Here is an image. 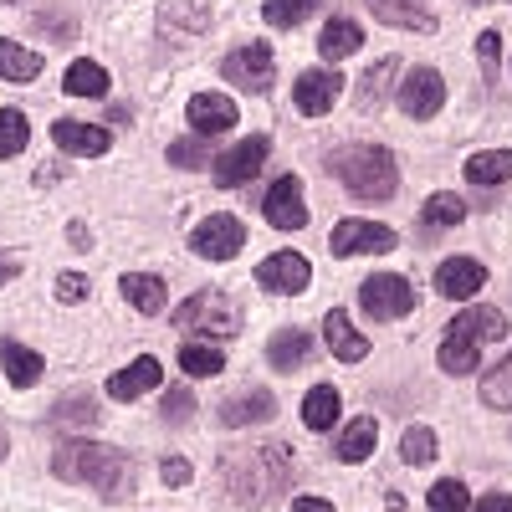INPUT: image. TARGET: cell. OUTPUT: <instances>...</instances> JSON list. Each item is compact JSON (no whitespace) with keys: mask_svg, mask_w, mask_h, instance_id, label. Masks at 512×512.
<instances>
[{"mask_svg":"<svg viewBox=\"0 0 512 512\" xmlns=\"http://www.w3.org/2000/svg\"><path fill=\"white\" fill-rule=\"evenodd\" d=\"M333 420H338V390H333V384L308 390L303 395V425H308V431H328Z\"/></svg>","mask_w":512,"mask_h":512,"instance_id":"27","label":"cell"},{"mask_svg":"<svg viewBox=\"0 0 512 512\" xmlns=\"http://www.w3.org/2000/svg\"><path fill=\"white\" fill-rule=\"evenodd\" d=\"M262 216L277 226V231H303L308 226V205H303V180L297 175H282L267 195H262Z\"/></svg>","mask_w":512,"mask_h":512,"instance_id":"9","label":"cell"},{"mask_svg":"<svg viewBox=\"0 0 512 512\" xmlns=\"http://www.w3.org/2000/svg\"><path fill=\"white\" fill-rule=\"evenodd\" d=\"M287 512H333V502L328 497H297Z\"/></svg>","mask_w":512,"mask_h":512,"instance_id":"40","label":"cell"},{"mask_svg":"<svg viewBox=\"0 0 512 512\" xmlns=\"http://www.w3.org/2000/svg\"><path fill=\"white\" fill-rule=\"evenodd\" d=\"M185 410H190V395H169V405H164L169 420H185Z\"/></svg>","mask_w":512,"mask_h":512,"instance_id":"44","label":"cell"},{"mask_svg":"<svg viewBox=\"0 0 512 512\" xmlns=\"http://www.w3.org/2000/svg\"><path fill=\"white\" fill-rule=\"evenodd\" d=\"M52 139H57V149H67V154H108V144H113V134L108 128H98V123H72V118H62V123H52Z\"/></svg>","mask_w":512,"mask_h":512,"instance_id":"17","label":"cell"},{"mask_svg":"<svg viewBox=\"0 0 512 512\" xmlns=\"http://www.w3.org/2000/svg\"><path fill=\"white\" fill-rule=\"evenodd\" d=\"M374 441H379V425H374L369 415H359L349 431H344V441H338V461H349V466L369 461V456H374Z\"/></svg>","mask_w":512,"mask_h":512,"instance_id":"24","label":"cell"},{"mask_svg":"<svg viewBox=\"0 0 512 512\" xmlns=\"http://www.w3.org/2000/svg\"><path fill=\"white\" fill-rule=\"evenodd\" d=\"M190 477H195V472H190V461H180V456H169V461H164V482H169V487H185Z\"/></svg>","mask_w":512,"mask_h":512,"instance_id":"39","label":"cell"},{"mask_svg":"<svg viewBox=\"0 0 512 512\" xmlns=\"http://www.w3.org/2000/svg\"><path fill=\"white\" fill-rule=\"evenodd\" d=\"M123 297H128V303H134L139 313H164V303H169V292H164V282L159 277H149V272H128L123 277Z\"/></svg>","mask_w":512,"mask_h":512,"instance_id":"22","label":"cell"},{"mask_svg":"<svg viewBox=\"0 0 512 512\" xmlns=\"http://www.w3.org/2000/svg\"><path fill=\"white\" fill-rule=\"evenodd\" d=\"M359 47H364V31H359V21H349V16H333V21L318 31V52H323L328 62L349 57V52H359Z\"/></svg>","mask_w":512,"mask_h":512,"instance_id":"19","label":"cell"},{"mask_svg":"<svg viewBox=\"0 0 512 512\" xmlns=\"http://www.w3.org/2000/svg\"><path fill=\"white\" fill-rule=\"evenodd\" d=\"M400 456L410 466H431L436 461V431H431V425H410L405 441H400Z\"/></svg>","mask_w":512,"mask_h":512,"instance_id":"32","label":"cell"},{"mask_svg":"<svg viewBox=\"0 0 512 512\" xmlns=\"http://www.w3.org/2000/svg\"><path fill=\"white\" fill-rule=\"evenodd\" d=\"M482 282H487V267L472 262V256H451V262H441V272H436L441 297H477Z\"/></svg>","mask_w":512,"mask_h":512,"instance_id":"16","label":"cell"},{"mask_svg":"<svg viewBox=\"0 0 512 512\" xmlns=\"http://www.w3.org/2000/svg\"><path fill=\"white\" fill-rule=\"evenodd\" d=\"M0 461H6V425H0Z\"/></svg>","mask_w":512,"mask_h":512,"instance_id":"45","label":"cell"},{"mask_svg":"<svg viewBox=\"0 0 512 512\" xmlns=\"http://www.w3.org/2000/svg\"><path fill=\"white\" fill-rule=\"evenodd\" d=\"M41 72V57L31 47H21V41H0V77L6 82H36Z\"/></svg>","mask_w":512,"mask_h":512,"instance_id":"25","label":"cell"},{"mask_svg":"<svg viewBox=\"0 0 512 512\" xmlns=\"http://www.w3.org/2000/svg\"><path fill=\"white\" fill-rule=\"evenodd\" d=\"M205 159H210V149H205V144H190V139L169 144V164H180V169H195V164H205Z\"/></svg>","mask_w":512,"mask_h":512,"instance_id":"37","label":"cell"},{"mask_svg":"<svg viewBox=\"0 0 512 512\" xmlns=\"http://www.w3.org/2000/svg\"><path fill=\"white\" fill-rule=\"evenodd\" d=\"M441 103H446V82H441L436 67L405 72V82H400V108H405L410 118H436Z\"/></svg>","mask_w":512,"mask_h":512,"instance_id":"10","label":"cell"},{"mask_svg":"<svg viewBox=\"0 0 512 512\" xmlns=\"http://www.w3.org/2000/svg\"><path fill=\"white\" fill-rule=\"evenodd\" d=\"M313 267H308V256H297V251H277L267 256L262 267H256V282H262V292H282V297H297L308 287Z\"/></svg>","mask_w":512,"mask_h":512,"instance_id":"11","label":"cell"},{"mask_svg":"<svg viewBox=\"0 0 512 512\" xmlns=\"http://www.w3.org/2000/svg\"><path fill=\"white\" fill-rule=\"evenodd\" d=\"M420 221L425 226H456V221H466V205L456 195H431L425 210H420Z\"/></svg>","mask_w":512,"mask_h":512,"instance_id":"34","label":"cell"},{"mask_svg":"<svg viewBox=\"0 0 512 512\" xmlns=\"http://www.w3.org/2000/svg\"><path fill=\"white\" fill-rule=\"evenodd\" d=\"M272 410H277V400H272L267 390H251V395H241V400H226V405H221V420H226V425H251V420H272Z\"/></svg>","mask_w":512,"mask_h":512,"instance_id":"26","label":"cell"},{"mask_svg":"<svg viewBox=\"0 0 512 512\" xmlns=\"http://www.w3.org/2000/svg\"><path fill=\"white\" fill-rule=\"evenodd\" d=\"M185 113L195 123V134H226V128H236V98H226V93H195Z\"/></svg>","mask_w":512,"mask_h":512,"instance_id":"15","label":"cell"},{"mask_svg":"<svg viewBox=\"0 0 512 512\" xmlns=\"http://www.w3.org/2000/svg\"><path fill=\"white\" fill-rule=\"evenodd\" d=\"M221 72L236 82V88L241 93H267L272 88V47H267V41H251V47H236L226 62H221Z\"/></svg>","mask_w":512,"mask_h":512,"instance_id":"7","label":"cell"},{"mask_svg":"<svg viewBox=\"0 0 512 512\" xmlns=\"http://www.w3.org/2000/svg\"><path fill=\"white\" fill-rule=\"evenodd\" d=\"M477 52H482L487 62H497V52H502V36H497V31H487V36L477 41Z\"/></svg>","mask_w":512,"mask_h":512,"instance_id":"41","label":"cell"},{"mask_svg":"<svg viewBox=\"0 0 512 512\" xmlns=\"http://www.w3.org/2000/svg\"><path fill=\"white\" fill-rule=\"evenodd\" d=\"M31 144V123L21 108H0V159H16Z\"/></svg>","mask_w":512,"mask_h":512,"instance_id":"29","label":"cell"},{"mask_svg":"<svg viewBox=\"0 0 512 512\" xmlns=\"http://www.w3.org/2000/svg\"><path fill=\"white\" fill-rule=\"evenodd\" d=\"M195 256H205V262H231V256L246 246V226L236 216H205L190 236Z\"/></svg>","mask_w":512,"mask_h":512,"instance_id":"8","label":"cell"},{"mask_svg":"<svg viewBox=\"0 0 512 512\" xmlns=\"http://www.w3.org/2000/svg\"><path fill=\"white\" fill-rule=\"evenodd\" d=\"M374 16L390 26H410V31H436V16L425 6H395V0H374Z\"/></svg>","mask_w":512,"mask_h":512,"instance_id":"30","label":"cell"},{"mask_svg":"<svg viewBox=\"0 0 512 512\" xmlns=\"http://www.w3.org/2000/svg\"><path fill=\"white\" fill-rule=\"evenodd\" d=\"M308 16H313L308 0H272V6H262V21H267V26H277V31H287V26H303Z\"/></svg>","mask_w":512,"mask_h":512,"instance_id":"33","label":"cell"},{"mask_svg":"<svg viewBox=\"0 0 512 512\" xmlns=\"http://www.w3.org/2000/svg\"><path fill=\"white\" fill-rule=\"evenodd\" d=\"M333 256H354V251H395V231L379 221H338L328 236Z\"/></svg>","mask_w":512,"mask_h":512,"instance_id":"12","label":"cell"},{"mask_svg":"<svg viewBox=\"0 0 512 512\" xmlns=\"http://www.w3.org/2000/svg\"><path fill=\"white\" fill-rule=\"evenodd\" d=\"M262 164H267V139L251 134V139H241L236 149H221L216 159H210V175H216L221 190H236V185H246Z\"/></svg>","mask_w":512,"mask_h":512,"instance_id":"6","label":"cell"},{"mask_svg":"<svg viewBox=\"0 0 512 512\" xmlns=\"http://www.w3.org/2000/svg\"><path fill=\"white\" fill-rule=\"evenodd\" d=\"M425 507H431V512H466V507H472V497H466V487L461 482H436L431 487V497H425Z\"/></svg>","mask_w":512,"mask_h":512,"instance_id":"36","label":"cell"},{"mask_svg":"<svg viewBox=\"0 0 512 512\" xmlns=\"http://www.w3.org/2000/svg\"><path fill=\"white\" fill-rule=\"evenodd\" d=\"M62 88H67L72 98H103V93H108V72H103L93 57H77V62L67 67V77H62Z\"/></svg>","mask_w":512,"mask_h":512,"instance_id":"23","label":"cell"},{"mask_svg":"<svg viewBox=\"0 0 512 512\" xmlns=\"http://www.w3.org/2000/svg\"><path fill=\"white\" fill-rule=\"evenodd\" d=\"M359 308L369 318H405L415 308V292L400 272H374L364 287H359Z\"/></svg>","mask_w":512,"mask_h":512,"instance_id":"5","label":"cell"},{"mask_svg":"<svg viewBox=\"0 0 512 512\" xmlns=\"http://www.w3.org/2000/svg\"><path fill=\"white\" fill-rule=\"evenodd\" d=\"M180 369H185L190 379H210V374L226 369V354L210 349V344H185V349H180Z\"/></svg>","mask_w":512,"mask_h":512,"instance_id":"31","label":"cell"},{"mask_svg":"<svg viewBox=\"0 0 512 512\" xmlns=\"http://www.w3.org/2000/svg\"><path fill=\"white\" fill-rule=\"evenodd\" d=\"M338 93H344V77H338V72H303V77H297V88H292V103H297V113H328L333 103H338Z\"/></svg>","mask_w":512,"mask_h":512,"instance_id":"13","label":"cell"},{"mask_svg":"<svg viewBox=\"0 0 512 512\" xmlns=\"http://www.w3.org/2000/svg\"><path fill=\"white\" fill-rule=\"evenodd\" d=\"M88 297V277L82 272H62L57 277V303H82Z\"/></svg>","mask_w":512,"mask_h":512,"instance_id":"38","label":"cell"},{"mask_svg":"<svg viewBox=\"0 0 512 512\" xmlns=\"http://www.w3.org/2000/svg\"><path fill=\"white\" fill-rule=\"evenodd\" d=\"M512 175V154L507 149H492V154H472L466 159V180L472 185H502Z\"/></svg>","mask_w":512,"mask_h":512,"instance_id":"28","label":"cell"},{"mask_svg":"<svg viewBox=\"0 0 512 512\" xmlns=\"http://www.w3.org/2000/svg\"><path fill=\"white\" fill-rule=\"evenodd\" d=\"M323 344H328V354H333V359H344V364L369 359V338L349 323V313H344V308H333V313L323 318Z\"/></svg>","mask_w":512,"mask_h":512,"instance_id":"14","label":"cell"},{"mask_svg":"<svg viewBox=\"0 0 512 512\" xmlns=\"http://www.w3.org/2000/svg\"><path fill=\"white\" fill-rule=\"evenodd\" d=\"M180 328H195V333H216V338H231L241 328V308L231 303L226 292H195L190 303H180L175 313Z\"/></svg>","mask_w":512,"mask_h":512,"instance_id":"4","label":"cell"},{"mask_svg":"<svg viewBox=\"0 0 512 512\" xmlns=\"http://www.w3.org/2000/svg\"><path fill=\"white\" fill-rule=\"evenodd\" d=\"M0 364H6V379L16 384V390H31V384L41 379V369H47L36 349H26V344H11V338L0 344Z\"/></svg>","mask_w":512,"mask_h":512,"instance_id":"21","label":"cell"},{"mask_svg":"<svg viewBox=\"0 0 512 512\" xmlns=\"http://www.w3.org/2000/svg\"><path fill=\"white\" fill-rule=\"evenodd\" d=\"M472 512H507V492H487Z\"/></svg>","mask_w":512,"mask_h":512,"instance_id":"42","label":"cell"},{"mask_svg":"<svg viewBox=\"0 0 512 512\" xmlns=\"http://www.w3.org/2000/svg\"><path fill=\"white\" fill-rule=\"evenodd\" d=\"M154 384H159V359H134L128 369H118L108 379V395L113 400H139L144 390H154Z\"/></svg>","mask_w":512,"mask_h":512,"instance_id":"18","label":"cell"},{"mask_svg":"<svg viewBox=\"0 0 512 512\" xmlns=\"http://www.w3.org/2000/svg\"><path fill=\"white\" fill-rule=\"evenodd\" d=\"M313 354V333H303V328H282V333H272V344H267V359H272V369H297Z\"/></svg>","mask_w":512,"mask_h":512,"instance_id":"20","label":"cell"},{"mask_svg":"<svg viewBox=\"0 0 512 512\" xmlns=\"http://www.w3.org/2000/svg\"><path fill=\"white\" fill-rule=\"evenodd\" d=\"M482 400H487L492 410H507V405H512V364H507V359L482 379Z\"/></svg>","mask_w":512,"mask_h":512,"instance_id":"35","label":"cell"},{"mask_svg":"<svg viewBox=\"0 0 512 512\" xmlns=\"http://www.w3.org/2000/svg\"><path fill=\"white\" fill-rule=\"evenodd\" d=\"M21 272V256H11V251H0V282H11Z\"/></svg>","mask_w":512,"mask_h":512,"instance_id":"43","label":"cell"},{"mask_svg":"<svg viewBox=\"0 0 512 512\" xmlns=\"http://www.w3.org/2000/svg\"><path fill=\"white\" fill-rule=\"evenodd\" d=\"M333 175L344 180L354 195L364 200H390L400 185V159L379 144H359V149H338L333 154Z\"/></svg>","mask_w":512,"mask_h":512,"instance_id":"2","label":"cell"},{"mask_svg":"<svg viewBox=\"0 0 512 512\" xmlns=\"http://www.w3.org/2000/svg\"><path fill=\"white\" fill-rule=\"evenodd\" d=\"M52 466H57V477L88 482L93 492H103L113 502H123L128 492H134V456L113 451V446H98V441H67Z\"/></svg>","mask_w":512,"mask_h":512,"instance_id":"1","label":"cell"},{"mask_svg":"<svg viewBox=\"0 0 512 512\" xmlns=\"http://www.w3.org/2000/svg\"><path fill=\"white\" fill-rule=\"evenodd\" d=\"M502 333H507V323H502L497 308H466V313H456L446 338H441V369L446 374H472L477 359H482V344H487V338H502Z\"/></svg>","mask_w":512,"mask_h":512,"instance_id":"3","label":"cell"}]
</instances>
